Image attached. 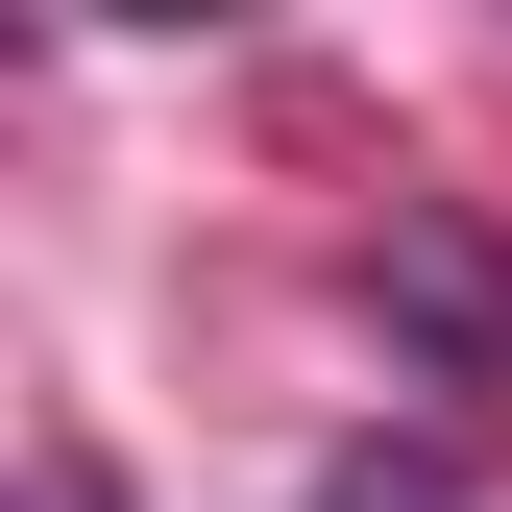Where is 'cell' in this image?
Returning a JSON list of instances; mask_svg holds the SVG:
<instances>
[]
</instances>
